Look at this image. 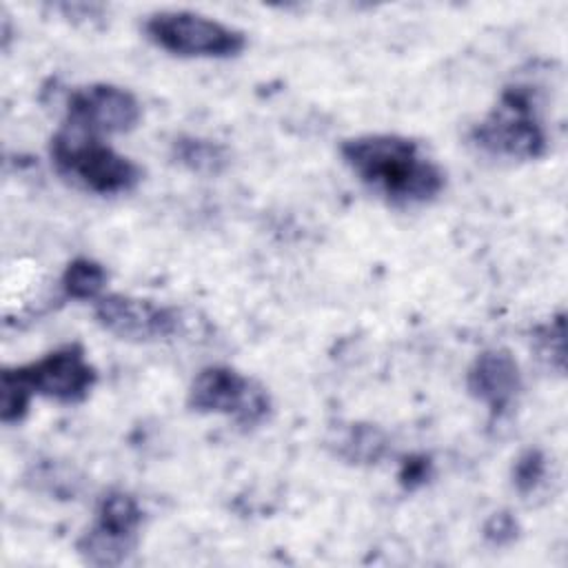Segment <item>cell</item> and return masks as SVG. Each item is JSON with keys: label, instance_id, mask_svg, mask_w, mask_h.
<instances>
[{"label": "cell", "instance_id": "cell-1", "mask_svg": "<svg viewBox=\"0 0 568 568\" xmlns=\"http://www.w3.org/2000/svg\"><path fill=\"white\" fill-rule=\"evenodd\" d=\"M339 153L346 166L371 191L399 206L430 202L446 186L444 169L406 135H355L342 142Z\"/></svg>", "mask_w": 568, "mask_h": 568}, {"label": "cell", "instance_id": "cell-2", "mask_svg": "<svg viewBox=\"0 0 568 568\" xmlns=\"http://www.w3.org/2000/svg\"><path fill=\"white\" fill-rule=\"evenodd\" d=\"M49 155L53 169L69 182L98 193L120 195L142 182V166L118 153L102 138L80 131L67 122L51 135Z\"/></svg>", "mask_w": 568, "mask_h": 568}, {"label": "cell", "instance_id": "cell-3", "mask_svg": "<svg viewBox=\"0 0 568 568\" xmlns=\"http://www.w3.org/2000/svg\"><path fill=\"white\" fill-rule=\"evenodd\" d=\"M477 149L495 158L537 160L548 149V135L539 118L535 89L508 84L490 113L470 131Z\"/></svg>", "mask_w": 568, "mask_h": 568}, {"label": "cell", "instance_id": "cell-4", "mask_svg": "<svg viewBox=\"0 0 568 568\" xmlns=\"http://www.w3.org/2000/svg\"><path fill=\"white\" fill-rule=\"evenodd\" d=\"M144 33L155 47L182 58H233L246 49L244 31L186 9L151 13Z\"/></svg>", "mask_w": 568, "mask_h": 568}, {"label": "cell", "instance_id": "cell-5", "mask_svg": "<svg viewBox=\"0 0 568 568\" xmlns=\"http://www.w3.org/2000/svg\"><path fill=\"white\" fill-rule=\"evenodd\" d=\"M189 406L197 413L233 417L244 428L260 426L271 413V395L253 377L226 364L204 366L191 382Z\"/></svg>", "mask_w": 568, "mask_h": 568}, {"label": "cell", "instance_id": "cell-6", "mask_svg": "<svg viewBox=\"0 0 568 568\" xmlns=\"http://www.w3.org/2000/svg\"><path fill=\"white\" fill-rule=\"evenodd\" d=\"M144 513L126 490H109L95 510V524L75 541V550L89 566H120L138 544Z\"/></svg>", "mask_w": 568, "mask_h": 568}, {"label": "cell", "instance_id": "cell-7", "mask_svg": "<svg viewBox=\"0 0 568 568\" xmlns=\"http://www.w3.org/2000/svg\"><path fill=\"white\" fill-rule=\"evenodd\" d=\"M16 371L33 395H42L60 404H78L87 399L98 382V373L89 364L80 344L53 348L29 364L16 366Z\"/></svg>", "mask_w": 568, "mask_h": 568}, {"label": "cell", "instance_id": "cell-8", "mask_svg": "<svg viewBox=\"0 0 568 568\" xmlns=\"http://www.w3.org/2000/svg\"><path fill=\"white\" fill-rule=\"evenodd\" d=\"M95 322L111 335L129 342L166 339L182 328V313L151 300L106 293L93 302Z\"/></svg>", "mask_w": 568, "mask_h": 568}, {"label": "cell", "instance_id": "cell-9", "mask_svg": "<svg viewBox=\"0 0 568 568\" xmlns=\"http://www.w3.org/2000/svg\"><path fill=\"white\" fill-rule=\"evenodd\" d=\"M140 118L142 104L129 89L109 82H95L80 87L69 95L64 122L102 138L135 129Z\"/></svg>", "mask_w": 568, "mask_h": 568}, {"label": "cell", "instance_id": "cell-10", "mask_svg": "<svg viewBox=\"0 0 568 568\" xmlns=\"http://www.w3.org/2000/svg\"><path fill=\"white\" fill-rule=\"evenodd\" d=\"M466 388L490 410L493 419L506 415L521 390V371L515 355L506 348L481 351L468 366Z\"/></svg>", "mask_w": 568, "mask_h": 568}, {"label": "cell", "instance_id": "cell-11", "mask_svg": "<svg viewBox=\"0 0 568 568\" xmlns=\"http://www.w3.org/2000/svg\"><path fill=\"white\" fill-rule=\"evenodd\" d=\"M171 158L197 175H217L229 166L231 160L224 144L197 135L175 138L171 142Z\"/></svg>", "mask_w": 568, "mask_h": 568}, {"label": "cell", "instance_id": "cell-12", "mask_svg": "<svg viewBox=\"0 0 568 568\" xmlns=\"http://www.w3.org/2000/svg\"><path fill=\"white\" fill-rule=\"evenodd\" d=\"M388 439L373 424H351L335 439V453L351 464H375L384 457Z\"/></svg>", "mask_w": 568, "mask_h": 568}, {"label": "cell", "instance_id": "cell-13", "mask_svg": "<svg viewBox=\"0 0 568 568\" xmlns=\"http://www.w3.org/2000/svg\"><path fill=\"white\" fill-rule=\"evenodd\" d=\"M106 280H109V273L100 262L91 257H75L67 264L60 284L67 297L95 302L98 297L104 295L102 291L106 286Z\"/></svg>", "mask_w": 568, "mask_h": 568}, {"label": "cell", "instance_id": "cell-14", "mask_svg": "<svg viewBox=\"0 0 568 568\" xmlns=\"http://www.w3.org/2000/svg\"><path fill=\"white\" fill-rule=\"evenodd\" d=\"M31 397H33V393L22 382L16 366L2 368V375H0V419L4 424L20 422L29 410Z\"/></svg>", "mask_w": 568, "mask_h": 568}, {"label": "cell", "instance_id": "cell-15", "mask_svg": "<svg viewBox=\"0 0 568 568\" xmlns=\"http://www.w3.org/2000/svg\"><path fill=\"white\" fill-rule=\"evenodd\" d=\"M535 344H537L539 357H544L557 371H564V353H566L564 313H559L550 322L535 328Z\"/></svg>", "mask_w": 568, "mask_h": 568}, {"label": "cell", "instance_id": "cell-16", "mask_svg": "<svg viewBox=\"0 0 568 568\" xmlns=\"http://www.w3.org/2000/svg\"><path fill=\"white\" fill-rule=\"evenodd\" d=\"M546 477V455L539 448L524 450L513 466V484L521 495L532 493Z\"/></svg>", "mask_w": 568, "mask_h": 568}, {"label": "cell", "instance_id": "cell-17", "mask_svg": "<svg viewBox=\"0 0 568 568\" xmlns=\"http://www.w3.org/2000/svg\"><path fill=\"white\" fill-rule=\"evenodd\" d=\"M517 532H519V524L508 510L493 513L484 524V539L490 541L493 546H506L515 541Z\"/></svg>", "mask_w": 568, "mask_h": 568}, {"label": "cell", "instance_id": "cell-18", "mask_svg": "<svg viewBox=\"0 0 568 568\" xmlns=\"http://www.w3.org/2000/svg\"><path fill=\"white\" fill-rule=\"evenodd\" d=\"M430 477V459L426 455H410L402 462L399 468V484L406 490H415L424 486Z\"/></svg>", "mask_w": 568, "mask_h": 568}]
</instances>
